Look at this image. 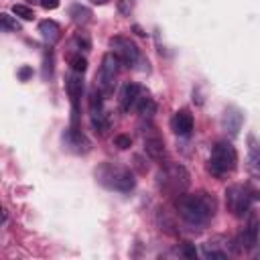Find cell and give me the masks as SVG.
I'll return each instance as SVG.
<instances>
[{
	"instance_id": "6da1fadb",
	"label": "cell",
	"mask_w": 260,
	"mask_h": 260,
	"mask_svg": "<svg viewBox=\"0 0 260 260\" xmlns=\"http://www.w3.org/2000/svg\"><path fill=\"white\" fill-rule=\"evenodd\" d=\"M177 211L179 215L189 223V225H205L211 221V217L215 215V199L209 193H195V195H187L185 191L179 193L177 199Z\"/></svg>"
},
{
	"instance_id": "7a4b0ae2",
	"label": "cell",
	"mask_w": 260,
	"mask_h": 260,
	"mask_svg": "<svg viewBox=\"0 0 260 260\" xmlns=\"http://www.w3.org/2000/svg\"><path fill=\"white\" fill-rule=\"evenodd\" d=\"M236 165H238V152L230 142L221 140L211 148V156H209L207 167H209V173L213 177H223V175L232 173L236 169Z\"/></svg>"
},
{
	"instance_id": "3957f363",
	"label": "cell",
	"mask_w": 260,
	"mask_h": 260,
	"mask_svg": "<svg viewBox=\"0 0 260 260\" xmlns=\"http://www.w3.org/2000/svg\"><path fill=\"white\" fill-rule=\"evenodd\" d=\"M100 181L106 183L108 187L116 189V191H132L136 181H134V175L130 173V169L126 167H114V165H104L100 171Z\"/></svg>"
},
{
	"instance_id": "277c9868",
	"label": "cell",
	"mask_w": 260,
	"mask_h": 260,
	"mask_svg": "<svg viewBox=\"0 0 260 260\" xmlns=\"http://www.w3.org/2000/svg\"><path fill=\"white\" fill-rule=\"evenodd\" d=\"M118 69H120L118 57L114 53H106L102 57V65H100V73H98V89L102 93H112Z\"/></svg>"
},
{
	"instance_id": "5b68a950",
	"label": "cell",
	"mask_w": 260,
	"mask_h": 260,
	"mask_svg": "<svg viewBox=\"0 0 260 260\" xmlns=\"http://www.w3.org/2000/svg\"><path fill=\"white\" fill-rule=\"evenodd\" d=\"M250 201H252V197L246 187L232 185L225 189V205L236 217H244L250 211Z\"/></svg>"
},
{
	"instance_id": "8992f818",
	"label": "cell",
	"mask_w": 260,
	"mask_h": 260,
	"mask_svg": "<svg viewBox=\"0 0 260 260\" xmlns=\"http://www.w3.org/2000/svg\"><path fill=\"white\" fill-rule=\"evenodd\" d=\"M110 47H112V53L118 57V61L126 67H134L140 59V51L138 47L128 39V37H114L110 39Z\"/></svg>"
},
{
	"instance_id": "52a82bcc",
	"label": "cell",
	"mask_w": 260,
	"mask_h": 260,
	"mask_svg": "<svg viewBox=\"0 0 260 260\" xmlns=\"http://www.w3.org/2000/svg\"><path fill=\"white\" fill-rule=\"evenodd\" d=\"M162 187L169 189L171 193H183L189 187V173L183 165H167L162 173Z\"/></svg>"
},
{
	"instance_id": "ba28073f",
	"label": "cell",
	"mask_w": 260,
	"mask_h": 260,
	"mask_svg": "<svg viewBox=\"0 0 260 260\" xmlns=\"http://www.w3.org/2000/svg\"><path fill=\"white\" fill-rule=\"evenodd\" d=\"M150 134H144V150L152 160H162L165 158V142L158 136V132H154V128H150Z\"/></svg>"
},
{
	"instance_id": "9c48e42d",
	"label": "cell",
	"mask_w": 260,
	"mask_h": 260,
	"mask_svg": "<svg viewBox=\"0 0 260 260\" xmlns=\"http://www.w3.org/2000/svg\"><path fill=\"white\" fill-rule=\"evenodd\" d=\"M193 114L189 112V110H179L177 114H175V118H173V130H175V134H179V136H189L191 132H193Z\"/></svg>"
},
{
	"instance_id": "30bf717a",
	"label": "cell",
	"mask_w": 260,
	"mask_h": 260,
	"mask_svg": "<svg viewBox=\"0 0 260 260\" xmlns=\"http://www.w3.org/2000/svg\"><path fill=\"white\" fill-rule=\"evenodd\" d=\"M140 85L138 83H124V87H122V91H120V110L122 112H130V108H134V102H136V98L140 95Z\"/></svg>"
},
{
	"instance_id": "8fae6325",
	"label": "cell",
	"mask_w": 260,
	"mask_h": 260,
	"mask_svg": "<svg viewBox=\"0 0 260 260\" xmlns=\"http://www.w3.org/2000/svg\"><path fill=\"white\" fill-rule=\"evenodd\" d=\"M39 32H41L43 41L49 43V45H55L61 39V26L55 20H49V18L39 22Z\"/></svg>"
},
{
	"instance_id": "7c38bea8",
	"label": "cell",
	"mask_w": 260,
	"mask_h": 260,
	"mask_svg": "<svg viewBox=\"0 0 260 260\" xmlns=\"http://www.w3.org/2000/svg\"><path fill=\"white\" fill-rule=\"evenodd\" d=\"M134 108L138 110L140 116L150 118V116L154 114V110H156V104H154V100H152L148 93H142V91H140V95H138L136 102H134Z\"/></svg>"
},
{
	"instance_id": "4fadbf2b",
	"label": "cell",
	"mask_w": 260,
	"mask_h": 260,
	"mask_svg": "<svg viewBox=\"0 0 260 260\" xmlns=\"http://www.w3.org/2000/svg\"><path fill=\"white\" fill-rule=\"evenodd\" d=\"M240 244H242L244 250L256 248V244H258V228H256V221H252L248 225V230L240 234Z\"/></svg>"
},
{
	"instance_id": "5bb4252c",
	"label": "cell",
	"mask_w": 260,
	"mask_h": 260,
	"mask_svg": "<svg viewBox=\"0 0 260 260\" xmlns=\"http://www.w3.org/2000/svg\"><path fill=\"white\" fill-rule=\"evenodd\" d=\"M69 14H71V18H73L77 24H85V22L91 20V10L85 8V6H81V4H73V6L69 8Z\"/></svg>"
},
{
	"instance_id": "9a60e30c",
	"label": "cell",
	"mask_w": 260,
	"mask_h": 260,
	"mask_svg": "<svg viewBox=\"0 0 260 260\" xmlns=\"http://www.w3.org/2000/svg\"><path fill=\"white\" fill-rule=\"evenodd\" d=\"M91 128H93L98 134H106V132L110 130V116L104 114V112L91 114Z\"/></svg>"
},
{
	"instance_id": "2e32d148",
	"label": "cell",
	"mask_w": 260,
	"mask_h": 260,
	"mask_svg": "<svg viewBox=\"0 0 260 260\" xmlns=\"http://www.w3.org/2000/svg\"><path fill=\"white\" fill-rule=\"evenodd\" d=\"M0 28L6 30V32H16V30H20V22L12 14L0 12Z\"/></svg>"
},
{
	"instance_id": "e0dca14e",
	"label": "cell",
	"mask_w": 260,
	"mask_h": 260,
	"mask_svg": "<svg viewBox=\"0 0 260 260\" xmlns=\"http://www.w3.org/2000/svg\"><path fill=\"white\" fill-rule=\"evenodd\" d=\"M89 112H91V114L102 112V91H100L98 87L89 91Z\"/></svg>"
},
{
	"instance_id": "ac0fdd59",
	"label": "cell",
	"mask_w": 260,
	"mask_h": 260,
	"mask_svg": "<svg viewBox=\"0 0 260 260\" xmlns=\"http://www.w3.org/2000/svg\"><path fill=\"white\" fill-rule=\"evenodd\" d=\"M69 65H71L73 73H81V75H83V71L87 69V61H85V57H81V53L73 55V57L69 59Z\"/></svg>"
},
{
	"instance_id": "d6986e66",
	"label": "cell",
	"mask_w": 260,
	"mask_h": 260,
	"mask_svg": "<svg viewBox=\"0 0 260 260\" xmlns=\"http://www.w3.org/2000/svg\"><path fill=\"white\" fill-rule=\"evenodd\" d=\"M12 14H14V16H20L22 20H32V18H35L32 8H28V6H24V4H14V6H12Z\"/></svg>"
},
{
	"instance_id": "ffe728a7",
	"label": "cell",
	"mask_w": 260,
	"mask_h": 260,
	"mask_svg": "<svg viewBox=\"0 0 260 260\" xmlns=\"http://www.w3.org/2000/svg\"><path fill=\"white\" fill-rule=\"evenodd\" d=\"M114 144H116L120 150H126V148H130L132 138H130L128 134H118V136H114Z\"/></svg>"
},
{
	"instance_id": "44dd1931",
	"label": "cell",
	"mask_w": 260,
	"mask_h": 260,
	"mask_svg": "<svg viewBox=\"0 0 260 260\" xmlns=\"http://www.w3.org/2000/svg\"><path fill=\"white\" fill-rule=\"evenodd\" d=\"M73 45H75L77 49H83V51H87V49L91 47V43H89V39H87L85 35H77V37L73 39Z\"/></svg>"
},
{
	"instance_id": "7402d4cb",
	"label": "cell",
	"mask_w": 260,
	"mask_h": 260,
	"mask_svg": "<svg viewBox=\"0 0 260 260\" xmlns=\"http://www.w3.org/2000/svg\"><path fill=\"white\" fill-rule=\"evenodd\" d=\"M134 8V0H118V12L120 14H130Z\"/></svg>"
},
{
	"instance_id": "603a6c76",
	"label": "cell",
	"mask_w": 260,
	"mask_h": 260,
	"mask_svg": "<svg viewBox=\"0 0 260 260\" xmlns=\"http://www.w3.org/2000/svg\"><path fill=\"white\" fill-rule=\"evenodd\" d=\"M30 4H41L43 8H47V10H55L57 6H59V0H28Z\"/></svg>"
},
{
	"instance_id": "cb8c5ba5",
	"label": "cell",
	"mask_w": 260,
	"mask_h": 260,
	"mask_svg": "<svg viewBox=\"0 0 260 260\" xmlns=\"http://www.w3.org/2000/svg\"><path fill=\"white\" fill-rule=\"evenodd\" d=\"M183 256L195 260V258H197V250H195V246H193V244H185V246H183Z\"/></svg>"
},
{
	"instance_id": "d4e9b609",
	"label": "cell",
	"mask_w": 260,
	"mask_h": 260,
	"mask_svg": "<svg viewBox=\"0 0 260 260\" xmlns=\"http://www.w3.org/2000/svg\"><path fill=\"white\" fill-rule=\"evenodd\" d=\"M18 75H20V79H26L28 75H32V69H30V67H22Z\"/></svg>"
},
{
	"instance_id": "484cf974",
	"label": "cell",
	"mask_w": 260,
	"mask_h": 260,
	"mask_svg": "<svg viewBox=\"0 0 260 260\" xmlns=\"http://www.w3.org/2000/svg\"><path fill=\"white\" fill-rule=\"evenodd\" d=\"M4 221H6V209L0 207V223H4Z\"/></svg>"
},
{
	"instance_id": "4316f807",
	"label": "cell",
	"mask_w": 260,
	"mask_h": 260,
	"mask_svg": "<svg viewBox=\"0 0 260 260\" xmlns=\"http://www.w3.org/2000/svg\"><path fill=\"white\" fill-rule=\"evenodd\" d=\"M91 2H93V4H108L110 0H91Z\"/></svg>"
}]
</instances>
